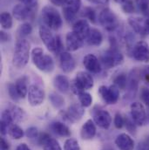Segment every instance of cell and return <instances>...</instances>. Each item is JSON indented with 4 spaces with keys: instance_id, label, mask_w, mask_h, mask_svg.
<instances>
[{
    "instance_id": "cell-1",
    "label": "cell",
    "mask_w": 149,
    "mask_h": 150,
    "mask_svg": "<svg viewBox=\"0 0 149 150\" xmlns=\"http://www.w3.org/2000/svg\"><path fill=\"white\" fill-rule=\"evenodd\" d=\"M31 45L30 43L25 39L20 38L15 45V50L12 58V64L18 69L24 68L29 61Z\"/></svg>"
},
{
    "instance_id": "cell-2",
    "label": "cell",
    "mask_w": 149,
    "mask_h": 150,
    "mask_svg": "<svg viewBox=\"0 0 149 150\" xmlns=\"http://www.w3.org/2000/svg\"><path fill=\"white\" fill-rule=\"evenodd\" d=\"M38 33L41 40L43 41V43L50 52L54 53H59L62 50L63 45L60 38L59 36L54 35L51 32L50 28H48L45 25H41L39 27Z\"/></svg>"
},
{
    "instance_id": "cell-3",
    "label": "cell",
    "mask_w": 149,
    "mask_h": 150,
    "mask_svg": "<svg viewBox=\"0 0 149 150\" xmlns=\"http://www.w3.org/2000/svg\"><path fill=\"white\" fill-rule=\"evenodd\" d=\"M32 59L38 70L44 73H51L54 69V61L50 55L44 52L43 49L36 47L32 52Z\"/></svg>"
},
{
    "instance_id": "cell-4",
    "label": "cell",
    "mask_w": 149,
    "mask_h": 150,
    "mask_svg": "<svg viewBox=\"0 0 149 150\" xmlns=\"http://www.w3.org/2000/svg\"><path fill=\"white\" fill-rule=\"evenodd\" d=\"M42 18L45 25L54 31L59 30L63 24L59 12L52 6H44L42 10Z\"/></svg>"
},
{
    "instance_id": "cell-5",
    "label": "cell",
    "mask_w": 149,
    "mask_h": 150,
    "mask_svg": "<svg viewBox=\"0 0 149 150\" xmlns=\"http://www.w3.org/2000/svg\"><path fill=\"white\" fill-rule=\"evenodd\" d=\"M93 79L89 74L85 72H78L71 84V90L78 95L85 90L91 89L93 86Z\"/></svg>"
},
{
    "instance_id": "cell-6",
    "label": "cell",
    "mask_w": 149,
    "mask_h": 150,
    "mask_svg": "<svg viewBox=\"0 0 149 150\" xmlns=\"http://www.w3.org/2000/svg\"><path fill=\"white\" fill-rule=\"evenodd\" d=\"M99 22L108 32L115 31L119 26V21L117 16L108 8H105L100 12Z\"/></svg>"
},
{
    "instance_id": "cell-7",
    "label": "cell",
    "mask_w": 149,
    "mask_h": 150,
    "mask_svg": "<svg viewBox=\"0 0 149 150\" xmlns=\"http://www.w3.org/2000/svg\"><path fill=\"white\" fill-rule=\"evenodd\" d=\"M123 60H124L123 55L115 48H111L106 51L101 57L102 63L107 68H112L119 66L120 64L123 63Z\"/></svg>"
},
{
    "instance_id": "cell-8",
    "label": "cell",
    "mask_w": 149,
    "mask_h": 150,
    "mask_svg": "<svg viewBox=\"0 0 149 150\" xmlns=\"http://www.w3.org/2000/svg\"><path fill=\"white\" fill-rule=\"evenodd\" d=\"M99 93L107 104L113 105L119 100V88L115 85H112L110 86H101L99 88Z\"/></svg>"
},
{
    "instance_id": "cell-9",
    "label": "cell",
    "mask_w": 149,
    "mask_h": 150,
    "mask_svg": "<svg viewBox=\"0 0 149 150\" xmlns=\"http://www.w3.org/2000/svg\"><path fill=\"white\" fill-rule=\"evenodd\" d=\"M85 113L84 107L82 105L78 104H73L71 105L67 111H60V115L64 120H66L68 122L74 123L76 121H78L81 120Z\"/></svg>"
},
{
    "instance_id": "cell-10",
    "label": "cell",
    "mask_w": 149,
    "mask_h": 150,
    "mask_svg": "<svg viewBox=\"0 0 149 150\" xmlns=\"http://www.w3.org/2000/svg\"><path fill=\"white\" fill-rule=\"evenodd\" d=\"M131 116L137 126H144L147 122V112L141 102H133L131 107Z\"/></svg>"
},
{
    "instance_id": "cell-11",
    "label": "cell",
    "mask_w": 149,
    "mask_h": 150,
    "mask_svg": "<svg viewBox=\"0 0 149 150\" xmlns=\"http://www.w3.org/2000/svg\"><path fill=\"white\" fill-rule=\"evenodd\" d=\"M133 56L140 62H149V46L147 42L139 41L133 48Z\"/></svg>"
},
{
    "instance_id": "cell-12",
    "label": "cell",
    "mask_w": 149,
    "mask_h": 150,
    "mask_svg": "<svg viewBox=\"0 0 149 150\" xmlns=\"http://www.w3.org/2000/svg\"><path fill=\"white\" fill-rule=\"evenodd\" d=\"M80 7H81V0H67L66 3L64 4V8H63V14L65 19L67 22L73 21Z\"/></svg>"
},
{
    "instance_id": "cell-13",
    "label": "cell",
    "mask_w": 149,
    "mask_h": 150,
    "mask_svg": "<svg viewBox=\"0 0 149 150\" xmlns=\"http://www.w3.org/2000/svg\"><path fill=\"white\" fill-rule=\"evenodd\" d=\"M44 92L37 86L32 85L28 88V101L31 106L37 107L41 105L44 100Z\"/></svg>"
},
{
    "instance_id": "cell-14",
    "label": "cell",
    "mask_w": 149,
    "mask_h": 150,
    "mask_svg": "<svg viewBox=\"0 0 149 150\" xmlns=\"http://www.w3.org/2000/svg\"><path fill=\"white\" fill-rule=\"evenodd\" d=\"M93 121L100 127L108 129L112 124V117L107 111L99 109L93 112Z\"/></svg>"
},
{
    "instance_id": "cell-15",
    "label": "cell",
    "mask_w": 149,
    "mask_h": 150,
    "mask_svg": "<svg viewBox=\"0 0 149 150\" xmlns=\"http://www.w3.org/2000/svg\"><path fill=\"white\" fill-rule=\"evenodd\" d=\"M84 44V38L75 32H70L66 37V46L69 52H75L82 47Z\"/></svg>"
},
{
    "instance_id": "cell-16",
    "label": "cell",
    "mask_w": 149,
    "mask_h": 150,
    "mask_svg": "<svg viewBox=\"0 0 149 150\" xmlns=\"http://www.w3.org/2000/svg\"><path fill=\"white\" fill-rule=\"evenodd\" d=\"M83 64L87 71L92 74H99L101 71V65L99 59L93 54H87L83 59Z\"/></svg>"
},
{
    "instance_id": "cell-17",
    "label": "cell",
    "mask_w": 149,
    "mask_h": 150,
    "mask_svg": "<svg viewBox=\"0 0 149 150\" xmlns=\"http://www.w3.org/2000/svg\"><path fill=\"white\" fill-rule=\"evenodd\" d=\"M59 65L65 73H71L76 66L73 57L68 52H62L59 54Z\"/></svg>"
},
{
    "instance_id": "cell-18",
    "label": "cell",
    "mask_w": 149,
    "mask_h": 150,
    "mask_svg": "<svg viewBox=\"0 0 149 150\" xmlns=\"http://www.w3.org/2000/svg\"><path fill=\"white\" fill-rule=\"evenodd\" d=\"M38 142L44 150H62L58 141L45 133L41 134L38 136Z\"/></svg>"
},
{
    "instance_id": "cell-19",
    "label": "cell",
    "mask_w": 149,
    "mask_h": 150,
    "mask_svg": "<svg viewBox=\"0 0 149 150\" xmlns=\"http://www.w3.org/2000/svg\"><path fill=\"white\" fill-rule=\"evenodd\" d=\"M12 16L18 21H24L33 17V11L24 4H17L12 10Z\"/></svg>"
},
{
    "instance_id": "cell-20",
    "label": "cell",
    "mask_w": 149,
    "mask_h": 150,
    "mask_svg": "<svg viewBox=\"0 0 149 150\" xmlns=\"http://www.w3.org/2000/svg\"><path fill=\"white\" fill-rule=\"evenodd\" d=\"M115 144L119 150H133L134 141L127 134H120L115 139Z\"/></svg>"
},
{
    "instance_id": "cell-21",
    "label": "cell",
    "mask_w": 149,
    "mask_h": 150,
    "mask_svg": "<svg viewBox=\"0 0 149 150\" xmlns=\"http://www.w3.org/2000/svg\"><path fill=\"white\" fill-rule=\"evenodd\" d=\"M128 24L136 33H138L141 36L147 35L146 19L140 18V17H130L128 18Z\"/></svg>"
},
{
    "instance_id": "cell-22",
    "label": "cell",
    "mask_w": 149,
    "mask_h": 150,
    "mask_svg": "<svg viewBox=\"0 0 149 150\" xmlns=\"http://www.w3.org/2000/svg\"><path fill=\"white\" fill-rule=\"evenodd\" d=\"M96 134L95 122L92 120H87L82 126L80 130V136L83 140H91Z\"/></svg>"
},
{
    "instance_id": "cell-23",
    "label": "cell",
    "mask_w": 149,
    "mask_h": 150,
    "mask_svg": "<svg viewBox=\"0 0 149 150\" xmlns=\"http://www.w3.org/2000/svg\"><path fill=\"white\" fill-rule=\"evenodd\" d=\"M50 128L54 134H56L59 136H62V137H70L71 136V131H70L69 127L62 122H59V121L52 122L50 125Z\"/></svg>"
},
{
    "instance_id": "cell-24",
    "label": "cell",
    "mask_w": 149,
    "mask_h": 150,
    "mask_svg": "<svg viewBox=\"0 0 149 150\" xmlns=\"http://www.w3.org/2000/svg\"><path fill=\"white\" fill-rule=\"evenodd\" d=\"M85 40L90 45L99 46L101 45L103 41V36H102V33L99 30L93 28V29H90L87 36L85 38Z\"/></svg>"
},
{
    "instance_id": "cell-25",
    "label": "cell",
    "mask_w": 149,
    "mask_h": 150,
    "mask_svg": "<svg viewBox=\"0 0 149 150\" xmlns=\"http://www.w3.org/2000/svg\"><path fill=\"white\" fill-rule=\"evenodd\" d=\"M73 31L75 32L76 33H78L79 36H81L84 39H85V38H86L89 31H90L89 24L85 19L78 20L73 25Z\"/></svg>"
},
{
    "instance_id": "cell-26",
    "label": "cell",
    "mask_w": 149,
    "mask_h": 150,
    "mask_svg": "<svg viewBox=\"0 0 149 150\" xmlns=\"http://www.w3.org/2000/svg\"><path fill=\"white\" fill-rule=\"evenodd\" d=\"M54 86L58 91L61 93H66L70 88V83L68 79L64 75H57L53 80Z\"/></svg>"
},
{
    "instance_id": "cell-27",
    "label": "cell",
    "mask_w": 149,
    "mask_h": 150,
    "mask_svg": "<svg viewBox=\"0 0 149 150\" xmlns=\"http://www.w3.org/2000/svg\"><path fill=\"white\" fill-rule=\"evenodd\" d=\"M12 122H13V119L10 110L9 109L4 110L2 112V116H1V134L3 135L8 133V129L10 126L12 124Z\"/></svg>"
},
{
    "instance_id": "cell-28",
    "label": "cell",
    "mask_w": 149,
    "mask_h": 150,
    "mask_svg": "<svg viewBox=\"0 0 149 150\" xmlns=\"http://www.w3.org/2000/svg\"><path fill=\"white\" fill-rule=\"evenodd\" d=\"M28 78L26 76H22L17 79L15 86L18 90V93L20 98H25L26 94H28V87H27Z\"/></svg>"
},
{
    "instance_id": "cell-29",
    "label": "cell",
    "mask_w": 149,
    "mask_h": 150,
    "mask_svg": "<svg viewBox=\"0 0 149 150\" xmlns=\"http://www.w3.org/2000/svg\"><path fill=\"white\" fill-rule=\"evenodd\" d=\"M9 110H10L11 114L12 116L13 121L21 122V121L25 120V119L26 118V113H25V112L21 108H19L18 106L12 105V106H11V108Z\"/></svg>"
},
{
    "instance_id": "cell-30",
    "label": "cell",
    "mask_w": 149,
    "mask_h": 150,
    "mask_svg": "<svg viewBox=\"0 0 149 150\" xmlns=\"http://www.w3.org/2000/svg\"><path fill=\"white\" fill-rule=\"evenodd\" d=\"M8 134L12 139H15V140H19L24 136L23 129L15 124H11L10 126V127L8 129Z\"/></svg>"
},
{
    "instance_id": "cell-31",
    "label": "cell",
    "mask_w": 149,
    "mask_h": 150,
    "mask_svg": "<svg viewBox=\"0 0 149 150\" xmlns=\"http://www.w3.org/2000/svg\"><path fill=\"white\" fill-rule=\"evenodd\" d=\"M0 23H1V26L5 29H11L12 27V17L10 13L4 11L1 13L0 16Z\"/></svg>"
},
{
    "instance_id": "cell-32",
    "label": "cell",
    "mask_w": 149,
    "mask_h": 150,
    "mask_svg": "<svg viewBox=\"0 0 149 150\" xmlns=\"http://www.w3.org/2000/svg\"><path fill=\"white\" fill-rule=\"evenodd\" d=\"M78 97L80 105H82L84 108H88L92 105L93 98H92V95L90 93H85L84 91V92H81L80 93H78Z\"/></svg>"
},
{
    "instance_id": "cell-33",
    "label": "cell",
    "mask_w": 149,
    "mask_h": 150,
    "mask_svg": "<svg viewBox=\"0 0 149 150\" xmlns=\"http://www.w3.org/2000/svg\"><path fill=\"white\" fill-rule=\"evenodd\" d=\"M49 99H50V100H51L52 106L55 107L56 108H62V107L64 106V104H65V100H64V98H63L62 96H60V95L55 93H52L50 95Z\"/></svg>"
},
{
    "instance_id": "cell-34",
    "label": "cell",
    "mask_w": 149,
    "mask_h": 150,
    "mask_svg": "<svg viewBox=\"0 0 149 150\" xmlns=\"http://www.w3.org/2000/svg\"><path fill=\"white\" fill-rule=\"evenodd\" d=\"M114 85L117 86L119 89H125L127 85V78L126 75L124 74L117 75L114 78Z\"/></svg>"
},
{
    "instance_id": "cell-35",
    "label": "cell",
    "mask_w": 149,
    "mask_h": 150,
    "mask_svg": "<svg viewBox=\"0 0 149 150\" xmlns=\"http://www.w3.org/2000/svg\"><path fill=\"white\" fill-rule=\"evenodd\" d=\"M32 27L31 25V24L29 23H24L22 24L18 30V36L19 37H25V36H28L32 33Z\"/></svg>"
},
{
    "instance_id": "cell-36",
    "label": "cell",
    "mask_w": 149,
    "mask_h": 150,
    "mask_svg": "<svg viewBox=\"0 0 149 150\" xmlns=\"http://www.w3.org/2000/svg\"><path fill=\"white\" fill-rule=\"evenodd\" d=\"M82 16L85 18L89 19L92 23H95L96 22V13H95L94 10L92 9V8H90V7H85L83 10Z\"/></svg>"
},
{
    "instance_id": "cell-37",
    "label": "cell",
    "mask_w": 149,
    "mask_h": 150,
    "mask_svg": "<svg viewBox=\"0 0 149 150\" xmlns=\"http://www.w3.org/2000/svg\"><path fill=\"white\" fill-rule=\"evenodd\" d=\"M64 150H80V147L77 140L73 138H69L65 142Z\"/></svg>"
},
{
    "instance_id": "cell-38",
    "label": "cell",
    "mask_w": 149,
    "mask_h": 150,
    "mask_svg": "<svg viewBox=\"0 0 149 150\" xmlns=\"http://www.w3.org/2000/svg\"><path fill=\"white\" fill-rule=\"evenodd\" d=\"M138 9L145 15L149 14V0H136Z\"/></svg>"
},
{
    "instance_id": "cell-39",
    "label": "cell",
    "mask_w": 149,
    "mask_h": 150,
    "mask_svg": "<svg viewBox=\"0 0 149 150\" xmlns=\"http://www.w3.org/2000/svg\"><path fill=\"white\" fill-rule=\"evenodd\" d=\"M8 93H9V95L11 98L12 100L18 101V100L20 99V96H19V94L18 93V90H17L15 85L9 84V86H8Z\"/></svg>"
},
{
    "instance_id": "cell-40",
    "label": "cell",
    "mask_w": 149,
    "mask_h": 150,
    "mask_svg": "<svg viewBox=\"0 0 149 150\" xmlns=\"http://www.w3.org/2000/svg\"><path fill=\"white\" fill-rule=\"evenodd\" d=\"M124 124H125V119L123 118V116L119 112H117L114 116V126H115V127L118 129H120L123 127Z\"/></svg>"
},
{
    "instance_id": "cell-41",
    "label": "cell",
    "mask_w": 149,
    "mask_h": 150,
    "mask_svg": "<svg viewBox=\"0 0 149 150\" xmlns=\"http://www.w3.org/2000/svg\"><path fill=\"white\" fill-rule=\"evenodd\" d=\"M122 9L126 13H133L134 11V5L131 0H126L122 4Z\"/></svg>"
},
{
    "instance_id": "cell-42",
    "label": "cell",
    "mask_w": 149,
    "mask_h": 150,
    "mask_svg": "<svg viewBox=\"0 0 149 150\" xmlns=\"http://www.w3.org/2000/svg\"><path fill=\"white\" fill-rule=\"evenodd\" d=\"M141 98L142 101L149 108V88L142 87L141 90Z\"/></svg>"
},
{
    "instance_id": "cell-43",
    "label": "cell",
    "mask_w": 149,
    "mask_h": 150,
    "mask_svg": "<svg viewBox=\"0 0 149 150\" xmlns=\"http://www.w3.org/2000/svg\"><path fill=\"white\" fill-rule=\"evenodd\" d=\"M125 125H126V129H127L130 133L134 134V133L136 132V126H137V125L134 123V121L133 120V119H132V120H129V119H126V120H125Z\"/></svg>"
},
{
    "instance_id": "cell-44",
    "label": "cell",
    "mask_w": 149,
    "mask_h": 150,
    "mask_svg": "<svg viewBox=\"0 0 149 150\" xmlns=\"http://www.w3.org/2000/svg\"><path fill=\"white\" fill-rule=\"evenodd\" d=\"M26 136L30 139H36L38 138V131L36 127H29L27 130H26V133H25Z\"/></svg>"
},
{
    "instance_id": "cell-45",
    "label": "cell",
    "mask_w": 149,
    "mask_h": 150,
    "mask_svg": "<svg viewBox=\"0 0 149 150\" xmlns=\"http://www.w3.org/2000/svg\"><path fill=\"white\" fill-rule=\"evenodd\" d=\"M22 4L26 6L27 8L34 11L37 6V0H20Z\"/></svg>"
},
{
    "instance_id": "cell-46",
    "label": "cell",
    "mask_w": 149,
    "mask_h": 150,
    "mask_svg": "<svg viewBox=\"0 0 149 150\" xmlns=\"http://www.w3.org/2000/svg\"><path fill=\"white\" fill-rule=\"evenodd\" d=\"M140 75L147 84H149V66L146 67L143 70H141Z\"/></svg>"
},
{
    "instance_id": "cell-47",
    "label": "cell",
    "mask_w": 149,
    "mask_h": 150,
    "mask_svg": "<svg viewBox=\"0 0 149 150\" xmlns=\"http://www.w3.org/2000/svg\"><path fill=\"white\" fill-rule=\"evenodd\" d=\"M137 150H149V141L144 140L141 142L137 146Z\"/></svg>"
},
{
    "instance_id": "cell-48",
    "label": "cell",
    "mask_w": 149,
    "mask_h": 150,
    "mask_svg": "<svg viewBox=\"0 0 149 150\" xmlns=\"http://www.w3.org/2000/svg\"><path fill=\"white\" fill-rule=\"evenodd\" d=\"M1 150H10V145L4 138H1Z\"/></svg>"
},
{
    "instance_id": "cell-49",
    "label": "cell",
    "mask_w": 149,
    "mask_h": 150,
    "mask_svg": "<svg viewBox=\"0 0 149 150\" xmlns=\"http://www.w3.org/2000/svg\"><path fill=\"white\" fill-rule=\"evenodd\" d=\"M93 4H102V5H106L109 3V0H87Z\"/></svg>"
},
{
    "instance_id": "cell-50",
    "label": "cell",
    "mask_w": 149,
    "mask_h": 150,
    "mask_svg": "<svg viewBox=\"0 0 149 150\" xmlns=\"http://www.w3.org/2000/svg\"><path fill=\"white\" fill-rule=\"evenodd\" d=\"M51 3L54 5H57V6H62L64 5L67 0H50Z\"/></svg>"
},
{
    "instance_id": "cell-51",
    "label": "cell",
    "mask_w": 149,
    "mask_h": 150,
    "mask_svg": "<svg viewBox=\"0 0 149 150\" xmlns=\"http://www.w3.org/2000/svg\"><path fill=\"white\" fill-rule=\"evenodd\" d=\"M16 150H31V149H30V148H29L25 143H21V144H19V145L17 147Z\"/></svg>"
},
{
    "instance_id": "cell-52",
    "label": "cell",
    "mask_w": 149,
    "mask_h": 150,
    "mask_svg": "<svg viewBox=\"0 0 149 150\" xmlns=\"http://www.w3.org/2000/svg\"><path fill=\"white\" fill-rule=\"evenodd\" d=\"M0 38H1V41L2 42H5V41L8 40V35L4 31H1V33H0Z\"/></svg>"
},
{
    "instance_id": "cell-53",
    "label": "cell",
    "mask_w": 149,
    "mask_h": 150,
    "mask_svg": "<svg viewBox=\"0 0 149 150\" xmlns=\"http://www.w3.org/2000/svg\"><path fill=\"white\" fill-rule=\"evenodd\" d=\"M146 33L147 35L149 34V17L146 19Z\"/></svg>"
},
{
    "instance_id": "cell-54",
    "label": "cell",
    "mask_w": 149,
    "mask_h": 150,
    "mask_svg": "<svg viewBox=\"0 0 149 150\" xmlns=\"http://www.w3.org/2000/svg\"><path fill=\"white\" fill-rule=\"evenodd\" d=\"M117 4H123L126 0H114Z\"/></svg>"
},
{
    "instance_id": "cell-55",
    "label": "cell",
    "mask_w": 149,
    "mask_h": 150,
    "mask_svg": "<svg viewBox=\"0 0 149 150\" xmlns=\"http://www.w3.org/2000/svg\"><path fill=\"white\" fill-rule=\"evenodd\" d=\"M104 150H109V149H104Z\"/></svg>"
}]
</instances>
